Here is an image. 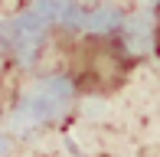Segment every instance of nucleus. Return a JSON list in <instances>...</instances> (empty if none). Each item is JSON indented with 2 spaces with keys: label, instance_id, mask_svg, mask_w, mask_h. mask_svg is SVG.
Masks as SVG:
<instances>
[{
  "label": "nucleus",
  "instance_id": "obj_2",
  "mask_svg": "<svg viewBox=\"0 0 160 157\" xmlns=\"http://www.w3.org/2000/svg\"><path fill=\"white\" fill-rule=\"evenodd\" d=\"M157 53H160V7H157Z\"/></svg>",
  "mask_w": 160,
  "mask_h": 157
},
{
  "label": "nucleus",
  "instance_id": "obj_1",
  "mask_svg": "<svg viewBox=\"0 0 160 157\" xmlns=\"http://www.w3.org/2000/svg\"><path fill=\"white\" fill-rule=\"evenodd\" d=\"M124 49L108 36H95L85 39L78 49V82L85 89H111L114 82H121L124 75Z\"/></svg>",
  "mask_w": 160,
  "mask_h": 157
}]
</instances>
